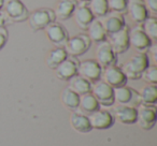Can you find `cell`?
<instances>
[{
	"instance_id": "6da1fadb",
	"label": "cell",
	"mask_w": 157,
	"mask_h": 146,
	"mask_svg": "<svg viewBox=\"0 0 157 146\" xmlns=\"http://www.w3.org/2000/svg\"><path fill=\"white\" fill-rule=\"evenodd\" d=\"M150 65V59L145 53H137L132 55L121 68L127 80H139L142 72Z\"/></svg>"
},
{
	"instance_id": "7a4b0ae2",
	"label": "cell",
	"mask_w": 157,
	"mask_h": 146,
	"mask_svg": "<svg viewBox=\"0 0 157 146\" xmlns=\"http://www.w3.org/2000/svg\"><path fill=\"white\" fill-rule=\"evenodd\" d=\"M9 23H23L27 21L29 12L22 0H5L1 10Z\"/></svg>"
},
{
	"instance_id": "3957f363",
	"label": "cell",
	"mask_w": 157,
	"mask_h": 146,
	"mask_svg": "<svg viewBox=\"0 0 157 146\" xmlns=\"http://www.w3.org/2000/svg\"><path fill=\"white\" fill-rule=\"evenodd\" d=\"M27 20H28L31 30L39 31L44 30L48 25L55 22L56 17H55L54 10L50 9V8H39L31 12Z\"/></svg>"
},
{
	"instance_id": "277c9868",
	"label": "cell",
	"mask_w": 157,
	"mask_h": 146,
	"mask_svg": "<svg viewBox=\"0 0 157 146\" xmlns=\"http://www.w3.org/2000/svg\"><path fill=\"white\" fill-rule=\"evenodd\" d=\"M90 45H92V41L90 40L88 36L84 33H78L69 38L63 48L67 52L68 56L78 57L85 54L90 50Z\"/></svg>"
},
{
	"instance_id": "5b68a950",
	"label": "cell",
	"mask_w": 157,
	"mask_h": 146,
	"mask_svg": "<svg viewBox=\"0 0 157 146\" xmlns=\"http://www.w3.org/2000/svg\"><path fill=\"white\" fill-rule=\"evenodd\" d=\"M90 94L95 97L99 105L103 107H112L114 104L113 88L109 86L102 80H98L92 84Z\"/></svg>"
},
{
	"instance_id": "8992f818",
	"label": "cell",
	"mask_w": 157,
	"mask_h": 146,
	"mask_svg": "<svg viewBox=\"0 0 157 146\" xmlns=\"http://www.w3.org/2000/svg\"><path fill=\"white\" fill-rule=\"evenodd\" d=\"M113 97L114 102H116L117 104L129 105L133 107H137L139 104H141L139 92L132 88L127 87L126 85L113 88Z\"/></svg>"
},
{
	"instance_id": "52a82bcc",
	"label": "cell",
	"mask_w": 157,
	"mask_h": 146,
	"mask_svg": "<svg viewBox=\"0 0 157 146\" xmlns=\"http://www.w3.org/2000/svg\"><path fill=\"white\" fill-rule=\"evenodd\" d=\"M129 46L133 47L138 53H145L153 43L142 29L141 25L132 27L128 30Z\"/></svg>"
},
{
	"instance_id": "ba28073f",
	"label": "cell",
	"mask_w": 157,
	"mask_h": 146,
	"mask_svg": "<svg viewBox=\"0 0 157 146\" xmlns=\"http://www.w3.org/2000/svg\"><path fill=\"white\" fill-rule=\"evenodd\" d=\"M136 122L139 128L150 130L156 122V107L154 105L139 104L137 107V119Z\"/></svg>"
},
{
	"instance_id": "9c48e42d",
	"label": "cell",
	"mask_w": 157,
	"mask_h": 146,
	"mask_svg": "<svg viewBox=\"0 0 157 146\" xmlns=\"http://www.w3.org/2000/svg\"><path fill=\"white\" fill-rule=\"evenodd\" d=\"M128 30H129L128 27L124 26L121 30L108 35L107 41L116 55L123 54V53L127 52L128 48L130 47L129 46Z\"/></svg>"
},
{
	"instance_id": "30bf717a",
	"label": "cell",
	"mask_w": 157,
	"mask_h": 146,
	"mask_svg": "<svg viewBox=\"0 0 157 146\" xmlns=\"http://www.w3.org/2000/svg\"><path fill=\"white\" fill-rule=\"evenodd\" d=\"M95 60L102 69L116 65L117 57L107 40L97 44L96 51H95Z\"/></svg>"
},
{
	"instance_id": "8fae6325",
	"label": "cell",
	"mask_w": 157,
	"mask_h": 146,
	"mask_svg": "<svg viewBox=\"0 0 157 146\" xmlns=\"http://www.w3.org/2000/svg\"><path fill=\"white\" fill-rule=\"evenodd\" d=\"M78 62L80 61L76 59V57L68 56L63 62H60L54 69L56 77L60 81L68 82L70 79L78 74Z\"/></svg>"
},
{
	"instance_id": "7c38bea8",
	"label": "cell",
	"mask_w": 157,
	"mask_h": 146,
	"mask_svg": "<svg viewBox=\"0 0 157 146\" xmlns=\"http://www.w3.org/2000/svg\"><path fill=\"white\" fill-rule=\"evenodd\" d=\"M101 72H102V68L97 63L95 59H86L78 62V74L90 81L92 84L100 80Z\"/></svg>"
},
{
	"instance_id": "4fadbf2b",
	"label": "cell",
	"mask_w": 157,
	"mask_h": 146,
	"mask_svg": "<svg viewBox=\"0 0 157 146\" xmlns=\"http://www.w3.org/2000/svg\"><path fill=\"white\" fill-rule=\"evenodd\" d=\"M45 35L48 41L56 45V47H63L66 42L69 39V33L67 29L59 23L53 22L45 27Z\"/></svg>"
},
{
	"instance_id": "5bb4252c",
	"label": "cell",
	"mask_w": 157,
	"mask_h": 146,
	"mask_svg": "<svg viewBox=\"0 0 157 146\" xmlns=\"http://www.w3.org/2000/svg\"><path fill=\"white\" fill-rule=\"evenodd\" d=\"M105 83H107L112 88L121 87V86L126 85L127 79L123 73L122 69L116 65L110 66L102 70L101 72V77Z\"/></svg>"
},
{
	"instance_id": "9a60e30c",
	"label": "cell",
	"mask_w": 157,
	"mask_h": 146,
	"mask_svg": "<svg viewBox=\"0 0 157 146\" xmlns=\"http://www.w3.org/2000/svg\"><path fill=\"white\" fill-rule=\"evenodd\" d=\"M126 12L128 13L131 21L137 25H141L150 16L143 0H127Z\"/></svg>"
},
{
	"instance_id": "2e32d148",
	"label": "cell",
	"mask_w": 157,
	"mask_h": 146,
	"mask_svg": "<svg viewBox=\"0 0 157 146\" xmlns=\"http://www.w3.org/2000/svg\"><path fill=\"white\" fill-rule=\"evenodd\" d=\"M88 120L92 129H97V130L109 129L114 124L113 115L109 111L100 109L88 115Z\"/></svg>"
},
{
	"instance_id": "e0dca14e",
	"label": "cell",
	"mask_w": 157,
	"mask_h": 146,
	"mask_svg": "<svg viewBox=\"0 0 157 146\" xmlns=\"http://www.w3.org/2000/svg\"><path fill=\"white\" fill-rule=\"evenodd\" d=\"M99 20L108 35L116 32V31L121 30L124 26H126L124 15L121 13H116V12L109 11L103 17L99 18Z\"/></svg>"
},
{
	"instance_id": "ac0fdd59",
	"label": "cell",
	"mask_w": 157,
	"mask_h": 146,
	"mask_svg": "<svg viewBox=\"0 0 157 146\" xmlns=\"http://www.w3.org/2000/svg\"><path fill=\"white\" fill-rule=\"evenodd\" d=\"M113 118L123 125L136 124L137 119V107H129V105L117 104L114 107Z\"/></svg>"
},
{
	"instance_id": "d6986e66",
	"label": "cell",
	"mask_w": 157,
	"mask_h": 146,
	"mask_svg": "<svg viewBox=\"0 0 157 146\" xmlns=\"http://www.w3.org/2000/svg\"><path fill=\"white\" fill-rule=\"evenodd\" d=\"M72 16H73L76 26L82 30H87L90 24L95 18L90 10L88 9L87 3H78Z\"/></svg>"
},
{
	"instance_id": "ffe728a7",
	"label": "cell",
	"mask_w": 157,
	"mask_h": 146,
	"mask_svg": "<svg viewBox=\"0 0 157 146\" xmlns=\"http://www.w3.org/2000/svg\"><path fill=\"white\" fill-rule=\"evenodd\" d=\"M76 6H78L76 0H58L54 10L56 20L67 21L71 18Z\"/></svg>"
},
{
	"instance_id": "44dd1931",
	"label": "cell",
	"mask_w": 157,
	"mask_h": 146,
	"mask_svg": "<svg viewBox=\"0 0 157 146\" xmlns=\"http://www.w3.org/2000/svg\"><path fill=\"white\" fill-rule=\"evenodd\" d=\"M70 125L72 129L78 133H87L92 130L88 116L80 113L78 111H73L70 114Z\"/></svg>"
},
{
	"instance_id": "7402d4cb",
	"label": "cell",
	"mask_w": 157,
	"mask_h": 146,
	"mask_svg": "<svg viewBox=\"0 0 157 146\" xmlns=\"http://www.w3.org/2000/svg\"><path fill=\"white\" fill-rule=\"evenodd\" d=\"M99 107H100V105L97 102L95 97L93 96L90 92H88V94H84V95H82V96H80L78 107L76 111L84 114V115L88 116L92 113H94V112H96L97 110H99Z\"/></svg>"
},
{
	"instance_id": "603a6c76",
	"label": "cell",
	"mask_w": 157,
	"mask_h": 146,
	"mask_svg": "<svg viewBox=\"0 0 157 146\" xmlns=\"http://www.w3.org/2000/svg\"><path fill=\"white\" fill-rule=\"evenodd\" d=\"M87 36L90 38V40L95 43H100L107 40L108 33L105 32V28H103L102 24H101L99 18H94L93 22L90 24L87 28Z\"/></svg>"
},
{
	"instance_id": "cb8c5ba5",
	"label": "cell",
	"mask_w": 157,
	"mask_h": 146,
	"mask_svg": "<svg viewBox=\"0 0 157 146\" xmlns=\"http://www.w3.org/2000/svg\"><path fill=\"white\" fill-rule=\"evenodd\" d=\"M68 83H69L68 87L78 96L88 94V92H90V89H92V83L86 79H84V77H80L78 74H76L75 77L70 79L68 81Z\"/></svg>"
},
{
	"instance_id": "d4e9b609",
	"label": "cell",
	"mask_w": 157,
	"mask_h": 146,
	"mask_svg": "<svg viewBox=\"0 0 157 146\" xmlns=\"http://www.w3.org/2000/svg\"><path fill=\"white\" fill-rule=\"evenodd\" d=\"M78 100L80 96L72 92L69 87H66L60 92V101L63 105L69 111H76L78 107Z\"/></svg>"
},
{
	"instance_id": "484cf974",
	"label": "cell",
	"mask_w": 157,
	"mask_h": 146,
	"mask_svg": "<svg viewBox=\"0 0 157 146\" xmlns=\"http://www.w3.org/2000/svg\"><path fill=\"white\" fill-rule=\"evenodd\" d=\"M140 101L142 104L155 105L157 101V87L153 84H147L143 86L139 92Z\"/></svg>"
},
{
	"instance_id": "4316f807",
	"label": "cell",
	"mask_w": 157,
	"mask_h": 146,
	"mask_svg": "<svg viewBox=\"0 0 157 146\" xmlns=\"http://www.w3.org/2000/svg\"><path fill=\"white\" fill-rule=\"evenodd\" d=\"M68 57L67 52L63 47H55L48 52L46 56V65L50 69L54 70L60 62H63Z\"/></svg>"
},
{
	"instance_id": "83f0119b",
	"label": "cell",
	"mask_w": 157,
	"mask_h": 146,
	"mask_svg": "<svg viewBox=\"0 0 157 146\" xmlns=\"http://www.w3.org/2000/svg\"><path fill=\"white\" fill-rule=\"evenodd\" d=\"M87 7L95 18H101L109 12L107 0H88Z\"/></svg>"
},
{
	"instance_id": "f1b7e54d",
	"label": "cell",
	"mask_w": 157,
	"mask_h": 146,
	"mask_svg": "<svg viewBox=\"0 0 157 146\" xmlns=\"http://www.w3.org/2000/svg\"><path fill=\"white\" fill-rule=\"evenodd\" d=\"M141 27L148 39L155 43L157 41V20L155 16H148L141 24Z\"/></svg>"
},
{
	"instance_id": "f546056e",
	"label": "cell",
	"mask_w": 157,
	"mask_h": 146,
	"mask_svg": "<svg viewBox=\"0 0 157 146\" xmlns=\"http://www.w3.org/2000/svg\"><path fill=\"white\" fill-rule=\"evenodd\" d=\"M144 82H146L147 84H153L156 85L157 83V67L155 65H148V67L142 72L141 77Z\"/></svg>"
},
{
	"instance_id": "4dcf8cb0",
	"label": "cell",
	"mask_w": 157,
	"mask_h": 146,
	"mask_svg": "<svg viewBox=\"0 0 157 146\" xmlns=\"http://www.w3.org/2000/svg\"><path fill=\"white\" fill-rule=\"evenodd\" d=\"M107 2L110 12H116L121 14L126 13L127 0H107Z\"/></svg>"
},
{
	"instance_id": "1f68e13d",
	"label": "cell",
	"mask_w": 157,
	"mask_h": 146,
	"mask_svg": "<svg viewBox=\"0 0 157 146\" xmlns=\"http://www.w3.org/2000/svg\"><path fill=\"white\" fill-rule=\"evenodd\" d=\"M143 2L148 13L157 14V0H143Z\"/></svg>"
},
{
	"instance_id": "d6a6232c",
	"label": "cell",
	"mask_w": 157,
	"mask_h": 146,
	"mask_svg": "<svg viewBox=\"0 0 157 146\" xmlns=\"http://www.w3.org/2000/svg\"><path fill=\"white\" fill-rule=\"evenodd\" d=\"M8 38H9V33L6 27L0 28V50H2V47L6 45L8 41Z\"/></svg>"
},
{
	"instance_id": "836d02e7",
	"label": "cell",
	"mask_w": 157,
	"mask_h": 146,
	"mask_svg": "<svg viewBox=\"0 0 157 146\" xmlns=\"http://www.w3.org/2000/svg\"><path fill=\"white\" fill-rule=\"evenodd\" d=\"M148 52H150L151 56H152L153 60H154V62L156 63L157 62V57H156V52H157V46H156V42L155 43H152L151 44V46L148 47Z\"/></svg>"
},
{
	"instance_id": "e575fe53",
	"label": "cell",
	"mask_w": 157,
	"mask_h": 146,
	"mask_svg": "<svg viewBox=\"0 0 157 146\" xmlns=\"http://www.w3.org/2000/svg\"><path fill=\"white\" fill-rule=\"evenodd\" d=\"M9 23V21L7 20V17L5 16V14L2 12H0V28L2 27H6V25Z\"/></svg>"
},
{
	"instance_id": "d590c367",
	"label": "cell",
	"mask_w": 157,
	"mask_h": 146,
	"mask_svg": "<svg viewBox=\"0 0 157 146\" xmlns=\"http://www.w3.org/2000/svg\"><path fill=\"white\" fill-rule=\"evenodd\" d=\"M76 2L78 3H87L88 0H76Z\"/></svg>"
},
{
	"instance_id": "8d00e7d4",
	"label": "cell",
	"mask_w": 157,
	"mask_h": 146,
	"mask_svg": "<svg viewBox=\"0 0 157 146\" xmlns=\"http://www.w3.org/2000/svg\"><path fill=\"white\" fill-rule=\"evenodd\" d=\"M3 2H5V0H0V12H1V10H2Z\"/></svg>"
}]
</instances>
